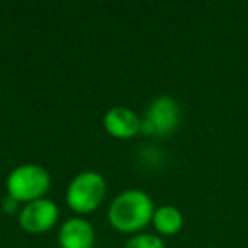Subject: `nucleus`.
I'll return each mask as SVG.
<instances>
[{
    "mask_svg": "<svg viewBox=\"0 0 248 248\" xmlns=\"http://www.w3.org/2000/svg\"><path fill=\"white\" fill-rule=\"evenodd\" d=\"M153 199L141 189H128L117 194L109 206V223L124 234H138L153 219Z\"/></svg>",
    "mask_w": 248,
    "mask_h": 248,
    "instance_id": "1",
    "label": "nucleus"
},
{
    "mask_svg": "<svg viewBox=\"0 0 248 248\" xmlns=\"http://www.w3.org/2000/svg\"><path fill=\"white\" fill-rule=\"evenodd\" d=\"M7 196L16 199L17 202H32L43 199L51 187V177L48 170L41 165H21L14 169L7 177Z\"/></svg>",
    "mask_w": 248,
    "mask_h": 248,
    "instance_id": "2",
    "label": "nucleus"
},
{
    "mask_svg": "<svg viewBox=\"0 0 248 248\" xmlns=\"http://www.w3.org/2000/svg\"><path fill=\"white\" fill-rule=\"evenodd\" d=\"M106 190V179L99 172L85 170L73 177L66 189L65 199L72 211L78 214H89L102 204Z\"/></svg>",
    "mask_w": 248,
    "mask_h": 248,
    "instance_id": "3",
    "label": "nucleus"
},
{
    "mask_svg": "<svg viewBox=\"0 0 248 248\" xmlns=\"http://www.w3.org/2000/svg\"><path fill=\"white\" fill-rule=\"evenodd\" d=\"M182 119L180 106L173 97L158 95L152 100L141 117V135L150 138H167L177 131Z\"/></svg>",
    "mask_w": 248,
    "mask_h": 248,
    "instance_id": "4",
    "label": "nucleus"
},
{
    "mask_svg": "<svg viewBox=\"0 0 248 248\" xmlns=\"http://www.w3.org/2000/svg\"><path fill=\"white\" fill-rule=\"evenodd\" d=\"M60 217V209L55 201L38 199L26 204L19 213V226L29 234H41L49 231Z\"/></svg>",
    "mask_w": 248,
    "mask_h": 248,
    "instance_id": "5",
    "label": "nucleus"
},
{
    "mask_svg": "<svg viewBox=\"0 0 248 248\" xmlns=\"http://www.w3.org/2000/svg\"><path fill=\"white\" fill-rule=\"evenodd\" d=\"M104 128L112 138L129 140L141 133V117L128 107H112L104 116Z\"/></svg>",
    "mask_w": 248,
    "mask_h": 248,
    "instance_id": "6",
    "label": "nucleus"
},
{
    "mask_svg": "<svg viewBox=\"0 0 248 248\" xmlns=\"http://www.w3.org/2000/svg\"><path fill=\"white\" fill-rule=\"evenodd\" d=\"M93 241H95L93 226L83 217L66 219L60 228V248H92Z\"/></svg>",
    "mask_w": 248,
    "mask_h": 248,
    "instance_id": "7",
    "label": "nucleus"
},
{
    "mask_svg": "<svg viewBox=\"0 0 248 248\" xmlns=\"http://www.w3.org/2000/svg\"><path fill=\"white\" fill-rule=\"evenodd\" d=\"M152 223L162 236H173L182 230L184 216L175 206H162L155 209Z\"/></svg>",
    "mask_w": 248,
    "mask_h": 248,
    "instance_id": "8",
    "label": "nucleus"
},
{
    "mask_svg": "<svg viewBox=\"0 0 248 248\" xmlns=\"http://www.w3.org/2000/svg\"><path fill=\"white\" fill-rule=\"evenodd\" d=\"M124 248H165V243L158 234L138 233L126 241Z\"/></svg>",
    "mask_w": 248,
    "mask_h": 248,
    "instance_id": "9",
    "label": "nucleus"
},
{
    "mask_svg": "<svg viewBox=\"0 0 248 248\" xmlns=\"http://www.w3.org/2000/svg\"><path fill=\"white\" fill-rule=\"evenodd\" d=\"M2 209H4L5 214H12L19 209V202L16 199H12L11 196H7L4 201H2Z\"/></svg>",
    "mask_w": 248,
    "mask_h": 248,
    "instance_id": "10",
    "label": "nucleus"
}]
</instances>
